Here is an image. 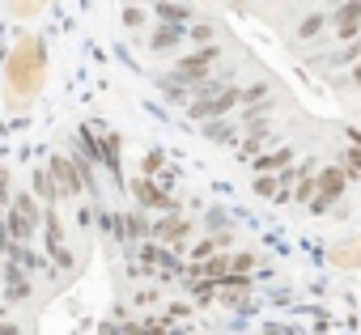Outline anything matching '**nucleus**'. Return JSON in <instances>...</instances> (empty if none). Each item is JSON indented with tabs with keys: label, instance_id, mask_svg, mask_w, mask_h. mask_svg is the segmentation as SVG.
Masks as SVG:
<instances>
[{
	"label": "nucleus",
	"instance_id": "f257e3e1",
	"mask_svg": "<svg viewBox=\"0 0 361 335\" xmlns=\"http://www.w3.org/2000/svg\"><path fill=\"white\" fill-rule=\"evenodd\" d=\"M43 81H47V43L39 34H22L9 51V60H5V85H9L13 106L39 98Z\"/></svg>",
	"mask_w": 361,
	"mask_h": 335
},
{
	"label": "nucleus",
	"instance_id": "f03ea898",
	"mask_svg": "<svg viewBox=\"0 0 361 335\" xmlns=\"http://www.w3.org/2000/svg\"><path fill=\"white\" fill-rule=\"evenodd\" d=\"M35 234H39V204H35V196H18L13 208L5 213V238L13 246H26Z\"/></svg>",
	"mask_w": 361,
	"mask_h": 335
},
{
	"label": "nucleus",
	"instance_id": "7ed1b4c3",
	"mask_svg": "<svg viewBox=\"0 0 361 335\" xmlns=\"http://www.w3.org/2000/svg\"><path fill=\"white\" fill-rule=\"evenodd\" d=\"M204 98H192L188 102V110L196 115V119H217V115H226L230 106H238V89H200Z\"/></svg>",
	"mask_w": 361,
	"mask_h": 335
},
{
	"label": "nucleus",
	"instance_id": "20e7f679",
	"mask_svg": "<svg viewBox=\"0 0 361 335\" xmlns=\"http://www.w3.org/2000/svg\"><path fill=\"white\" fill-rule=\"evenodd\" d=\"M344 183H348V179H344V170H340V165H327V170L314 179V196H319V200H314L310 208L319 213V208H327L331 200H340V196H344Z\"/></svg>",
	"mask_w": 361,
	"mask_h": 335
},
{
	"label": "nucleus",
	"instance_id": "39448f33",
	"mask_svg": "<svg viewBox=\"0 0 361 335\" xmlns=\"http://www.w3.org/2000/svg\"><path fill=\"white\" fill-rule=\"evenodd\" d=\"M47 175H51V183H56L60 196H81V179H77V170H73V157L56 153V157L47 161Z\"/></svg>",
	"mask_w": 361,
	"mask_h": 335
},
{
	"label": "nucleus",
	"instance_id": "423d86ee",
	"mask_svg": "<svg viewBox=\"0 0 361 335\" xmlns=\"http://www.w3.org/2000/svg\"><path fill=\"white\" fill-rule=\"evenodd\" d=\"M331 30H336V39H340V43H353V39L361 34V0H344V5L336 9Z\"/></svg>",
	"mask_w": 361,
	"mask_h": 335
},
{
	"label": "nucleus",
	"instance_id": "0eeeda50",
	"mask_svg": "<svg viewBox=\"0 0 361 335\" xmlns=\"http://www.w3.org/2000/svg\"><path fill=\"white\" fill-rule=\"evenodd\" d=\"M221 60V47L217 43H209L204 51H196V56H188V60H178V77H188V81H196V77H209V68Z\"/></svg>",
	"mask_w": 361,
	"mask_h": 335
},
{
	"label": "nucleus",
	"instance_id": "6e6552de",
	"mask_svg": "<svg viewBox=\"0 0 361 335\" xmlns=\"http://www.w3.org/2000/svg\"><path fill=\"white\" fill-rule=\"evenodd\" d=\"M132 196H136L140 208H157V213H166V217L174 213V200H170L157 183H149V179H136V183H132Z\"/></svg>",
	"mask_w": 361,
	"mask_h": 335
},
{
	"label": "nucleus",
	"instance_id": "1a4fd4ad",
	"mask_svg": "<svg viewBox=\"0 0 361 335\" xmlns=\"http://www.w3.org/2000/svg\"><path fill=\"white\" fill-rule=\"evenodd\" d=\"M149 234L157 238V242H170V246H178L188 234H192V221L188 217H178V213H170V217H161L157 225H149Z\"/></svg>",
	"mask_w": 361,
	"mask_h": 335
},
{
	"label": "nucleus",
	"instance_id": "9d476101",
	"mask_svg": "<svg viewBox=\"0 0 361 335\" xmlns=\"http://www.w3.org/2000/svg\"><path fill=\"white\" fill-rule=\"evenodd\" d=\"M43 238H47V251L56 255V263H60V267H73V255H68V246H64V225H60L56 213L43 217Z\"/></svg>",
	"mask_w": 361,
	"mask_h": 335
},
{
	"label": "nucleus",
	"instance_id": "9b49d317",
	"mask_svg": "<svg viewBox=\"0 0 361 335\" xmlns=\"http://www.w3.org/2000/svg\"><path fill=\"white\" fill-rule=\"evenodd\" d=\"M293 161V148H276V153H259L255 157V170L259 175H272V170H285V165Z\"/></svg>",
	"mask_w": 361,
	"mask_h": 335
},
{
	"label": "nucleus",
	"instance_id": "f8f14e48",
	"mask_svg": "<svg viewBox=\"0 0 361 335\" xmlns=\"http://www.w3.org/2000/svg\"><path fill=\"white\" fill-rule=\"evenodd\" d=\"M98 161H106L111 170L119 175V136H115V132H102V136H98Z\"/></svg>",
	"mask_w": 361,
	"mask_h": 335
},
{
	"label": "nucleus",
	"instance_id": "ddd939ff",
	"mask_svg": "<svg viewBox=\"0 0 361 335\" xmlns=\"http://www.w3.org/2000/svg\"><path fill=\"white\" fill-rule=\"evenodd\" d=\"M331 263H336V267H361V242L336 246V251H331Z\"/></svg>",
	"mask_w": 361,
	"mask_h": 335
},
{
	"label": "nucleus",
	"instance_id": "4468645a",
	"mask_svg": "<svg viewBox=\"0 0 361 335\" xmlns=\"http://www.w3.org/2000/svg\"><path fill=\"white\" fill-rule=\"evenodd\" d=\"M5 280H9V301H22L26 293H30V284H26V276L13 267V263H5Z\"/></svg>",
	"mask_w": 361,
	"mask_h": 335
},
{
	"label": "nucleus",
	"instance_id": "2eb2a0df",
	"mask_svg": "<svg viewBox=\"0 0 361 335\" xmlns=\"http://www.w3.org/2000/svg\"><path fill=\"white\" fill-rule=\"evenodd\" d=\"M9 9H13V18L30 22V18H39V13L47 9V0H9Z\"/></svg>",
	"mask_w": 361,
	"mask_h": 335
},
{
	"label": "nucleus",
	"instance_id": "dca6fc26",
	"mask_svg": "<svg viewBox=\"0 0 361 335\" xmlns=\"http://www.w3.org/2000/svg\"><path fill=\"white\" fill-rule=\"evenodd\" d=\"M264 140H268V123H251V132H247V136H243V144H238V148H243V157H251Z\"/></svg>",
	"mask_w": 361,
	"mask_h": 335
},
{
	"label": "nucleus",
	"instance_id": "f3484780",
	"mask_svg": "<svg viewBox=\"0 0 361 335\" xmlns=\"http://www.w3.org/2000/svg\"><path fill=\"white\" fill-rule=\"evenodd\" d=\"M35 191H39L43 204H56V200H60V191H56V183H51L47 170H35Z\"/></svg>",
	"mask_w": 361,
	"mask_h": 335
},
{
	"label": "nucleus",
	"instance_id": "a211bd4d",
	"mask_svg": "<svg viewBox=\"0 0 361 335\" xmlns=\"http://www.w3.org/2000/svg\"><path fill=\"white\" fill-rule=\"evenodd\" d=\"M178 39H183V26H161V30H153V51H166Z\"/></svg>",
	"mask_w": 361,
	"mask_h": 335
},
{
	"label": "nucleus",
	"instance_id": "6ab92c4d",
	"mask_svg": "<svg viewBox=\"0 0 361 335\" xmlns=\"http://www.w3.org/2000/svg\"><path fill=\"white\" fill-rule=\"evenodd\" d=\"M340 170H344V179H357V175H361V148H348V153L340 157Z\"/></svg>",
	"mask_w": 361,
	"mask_h": 335
},
{
	"label": "nucleus",
	"instance_id": "aec40b11",
	"mask_svg": "<svg viewBox=\"0 0 361 335\" xmlns=\"http://www.w3.org/2000/svg\"><path fill=\"white\" fill-rule=\"evenodd\" d=\"M204 136H209V140H217V144H226V140H234V132H230V123H226V119H213V123L204 127Z\"/></svg>",
	"mask_w": 361,
	"mask_h": 335
},
{
	"label": "nucleus",
	"instance_id": "412c9836",
	"mask_svg": "<svg viewBox=\"0 0 361 335\" xmlns=\"http://www.w3.org/2000/svg\"><path fill=\"white\" fill-rule=\"evenodd\" d=\"M319 30H323V18H319V13H310V18L298 26V39H314Z\"/></svg>",
	"mask_w": 361,
	"mask_h": 335
},
{
	"label": "nucleus",
	"instance_id": "4be33fe9",
	"mask_svg": "<svg viewBox=\"0 0 361 335\" xmlns=\"http://www.w3.org/2000/svg\"><path fill=\"white\" fill-rule=\"evenodd\" d=\"M357 60H361V34H357V39H353L340 56H336V64H357Z\"/></svg>",
	"mask_w": 361,
	"mask_h": 335
},
{
	"label": "nucleus",
	"instance_id": "5701e85b",
	"mask_svg": "<svg viewBox=\"0 0 361 335\" xmlns=\"http://www.w3.org/2000/svg\"><path fill=\"white\" fill-rule=\"evenodd\" d=\"M123 26H128V30H140V26H145V9L128 5V9H123Z\"/></svg>",
	"mask_w": 361,
	"mask_h": 335
},
{
	"label": "nucleus",
	"instance_id": "b1692460",
	"mask_svg": "<svg viewBox=\"0 0 361 335\" xmlns=\"http://www.w3.org/2000/svg\"><path fill=\"white\" fill-rule=\"evenodd\" d=\"M255 191L268 196V200H276V179H272V175H259V179H255Z\"/></svg>",
	"mask_w": 361,
	"mask_h": 335
},
{
	"label": "nucleus",
	"instance_id": "393cba45",
	"mask_svg": "<svg viewBox=\"0 0 361 335\" xmlns=\"http://www.w3.org/2000/svg\"><path fill=\"white\" fill-rule=\"evenodd\" d=\"M310 196H314V179H302V187H298V196H293V200L310 204Z\"/></svg>",
	"mask_w": 361,
	"mask_h": 335
},
{
	"label": "nucleus",
	"instance_id": "a878e982",
	"mask_svg": "<svg viewBox=\"0 0 361 335\" xmlns=\"http://www.w3.org/2000/svg\"><path fill=\"white\" fill-rule=\"evenodd\" d=\"M157 170H161V153H149V157H145V179L157 175Z\"/></svg>",
	"mask_w": 361,
	"mask_h": 335
},
{
	"label": "nucleus",
	"instance_id": "bb28decb",
	"mask_svg": "<svg viewBox=\"0 0 361 335\" xmlns=\"http://www.w3.org/2000/svg\"><path fill=\"white\" fill-rule=\"evenodd\" d=\"M0 335H22V327L18 322H0Z\"/></svg>",
	"mask_w": 361,
	"mask_h": 335
},
{
	"label": "nucleus",
	"instance_id": "cd10ccee",
	"mask_svg": "<svg viewBox=\"0 0 361 335\" xmlns=\"http://www.w3.org/2000/svg\"><path fill=\"white\" fill-rule=\"evenodd\" d=\"M5 196H9V175L0 170V204H5Z\"/></svg>",
	"mask_w": 361,
	"mask_h": 335
},
{
	"label": "nucleus",
	"instance_id": "c85d7f7f",
	"mask_svg": "<svg viewBox=\"0 0 361 335\" xmlns=\"http://www.w3.org/2000/svg\"><path fill=\"white\" fill-rule=\"evenodd\" d=\"M353 81H357V85H361V64H357V72H353Z\"/></svg>",
	"mask_w": 361,
	"mask_h": 335
},
{
	"label": "nucleus",
	"instance_id": "c756f323",
	"mask_svg": "<svg viewBox=\"0 0 361 335\" xmlns=\"http://www.w3.org/2000/svg\"><path fill=\"white\" fill-rule=\"evenodd\" d=\"M331 5H344V0H331Z\"/></svg>",
	"mask_w": 361,
	"mask_h": 335
}]
</instances>
